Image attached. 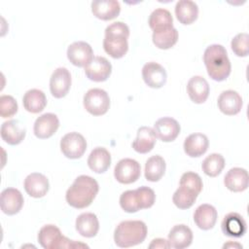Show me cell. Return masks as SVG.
<instances>
[{"label": "cell", "instance_id": "obj_19", "mask_svg": "<svg viewBox=\"0 0 249 249\" xmlns=\"http://www.w3.org/2000/svg\"><path fill=\"white\" fill-rule=\"evenodd\" d=\"M23 187L25 192L30 196L39 198L47 195L50 184L48 178L44 174L33 172L26 176V178L24 179Z\"/></svg>", "mask_w": 249, "mask_h": 249}, {"label": "cell", "instance_id": "obj_23", "mask_svg": "<svg viewBox=\"0 0 249 249\" xmlns=\"http://www.w3.org/2000/svg\"><path fill=\"white\" fill-rule=\"evenodd\" d=\"M209 140L203 133L190 134L184 141V151L191 158H198L202 156L208 149Z\"/></svg>", "mask_w": 249, "mask_h": 249}, {"label": "cell", "instance_id": "obj_30", "mask_svg": "<svg viewBox=\"0 0 249 249\" xmlns=\"http://www.w3.org/2000/svg\"><path fill=\"white\" fill-rule=\"evenodd\" d=\"M175 16L182 24H192L197 18L198 7L194 1L180 0L175 6Z\"/></svg>", "mask_w": 249, "mask_h": 249}, {"label": "cell", "instance_id": "obj_17", "mask_svg": "<svg viewBox=\"0 0 249 249\" xmlns=\"http://www.w3.org/2000/svg\"><path fill=\"white\" fill-rule=\"evenodd\" d=\"M222 231L225 235L231 237H241L247 231V225L243 217L236 213L231 212L227 214L221 224Z\"/></svg>", "mask_w": 249, "mask_h": 249}, {"label": "cell", "instance_id": "obj_20", "mask_svg": "<svg viewBox=\"0 0 249 249\" xmlns=\"http://www.w3.org/2000/svg\"><path fill=\"white\" fill-rule=\"evenodd\" d=\"M209 85L207 81L201 76L192 77L187 84V92L190 99L196 103L201 104L206 101L209 95Z\"/></svg>", "mask_w": 249, "mask_h": 249}, {"label": "cell", "instance_id": "obj_27", "mask_svg": "<svg viewBox=\"0 0 249 249\" xmlns=\"http://www.w3.org/2000/svg\"><path fill=\"white\" fill-rule=\"evenodd\" d=\"M157 136L155 131L150 126H141L137 130V136L132 142L134 151L140 154H147L151 152L156 144Z\"/></svg>", "mask_w": 249, "mask_h": 249}, {"label": "cell", "instance_id": "obj_40", "mask_svg": "<svg viewBox=\"0 0 249 249\" xmlns=\"http://www.w3.org/2000/svg\"><path fill=\"white\" fill-rule=\"evenodd\" d=\"M149 248H170V244L168 240H165L163 238H156L152 240Z\"/></svg>", "mask_w": 249, "mask_h": 249}, {"label": "cell", "instance_id": "obj_35", "mask_svg": "<svg viewBox=\"0 0 249 249\" xmlns=\"http://www.w3.org/2000/svg\"><path fill=\"white\" fill-rule=\"evenodd\" d=\"M225 167V159L221 154L213 153L207 156L202 161V171L209 177L218 176Z\"/></svg>", "mask_w": 249, "mask_h": 249}, {"label": "cell", "instance_id": "obj_32", "mask_svg": "<svg viewBox=\"0 0 249 249\" xmlns=\"http://www.w3.org/2000/svg\"><path fill=\"white\" fill-rule=\"evenodd\" d=\"M165 161L159 155L152 156L145 163V178L150 182H158L165 172Z\"/></svg>", "mask_w": 249, "mask_h": 249}, {"label": "cell", "instance_id": "obj_12", "mask_svg": "<svg viewBox=\"0 0 249 249\" xmlns=\"http://www.w3.org/2000/svg\"><path fill=\"white\" fill-rule=\"evenodd\" d=\"M154 131L156 136L162 142H171L177 138L181 127L179 123L170 117L159 119L154 124Z\"/></svg>", "mask_w": 249, "mask_h": 249}, {"label": "cell", "instance_id": "obj_14", "mask_svg": "<svg viewBox=\"0 0 249 249\" xmlns=\"http://www.w3.org/2000/svg\"><path fill=\"white\" fill-rule=\"evenodd\" d=\"M142 78L148 87L160 89L166 83L167 75L165 69L160 64L151 61L143 66Z\"/></svg>", "mask_w": 249, "mask_h": 249}, {"label": "cell", "instance_id": "obj_34", "mask_svg": "<svg viewBox=\"0 0 249 249\" xmlns=\"http://www.w3.org/2000/svg\"><path fill=\"white\" fill-rule=\"evenodd\" d=\"M152 39L153 43L157 48L161 50H167L172 48L177 43L178 31L174 27L164 30L153 31Z\"/></svg>", "mask_w": 249, "mask_h": 249}, {"label": "cell", "instance_id": "obj_33", "mask_svg": "<svg viewBox=\"0 0 249 249\" xmlns=\"http://www.w3.org/2000/svg\"><path fill=\"white\" fill-rule=\"evenodd\" d=\"M148 23L153 31L164 30L173 27V18L168 10L159 8L152 12Z\"/></svg>", "mask_w": 249, "mask_h": 249}, {"label": "cell", "instance_id": "obj_8", "mask_svg": "<svg viewBox=\"0 0 249 249\" xmlns=\"http://www.w3.org/2000/svg\"><path fill=\"white\" fill-rule=\"evenodd\" d=\"M60 150L68 159H79L87 150L85 137L78 132H69L60 140Z\"/></svg>", "mask_w": 249, "mask_h": 249}, {"label": "cell", "instance_id": "obj_11", "mask_svg": "<svg viewBox=\"0 0 249 249\" xmlns=\"http://www.w3.org/2000/svg\"><path fill=\"white\" fill-rule=\"evenodd\" d=\"M71 87V74L65 67L56 68L50 79V90L53 97H64Z\"/></svg>", "mask_w": 249, "mask_h": 249}, {"label": "cell", "instance_id": "obj_5", "mask_svg": "<svg viewBox=\"0 0 249 249\" xmlns=\"http://www.w3.org/2000/svg\"><path fill=\"white\" fill-rule=\"evenodd\" d=\"M155 201V192L147 186L125 191L120 196V205L127 213H135L140 209L150 208L154 205Z\"/></svg>", "mask_w": 249, "mask_h": 249}, {"label": "cell", "instance_id": "obj_7", "mask_svg": "<svg viewBox=\"0 0 249 249\" xmlns=\"http://www.w3.org/2000/svg\"><path fill=\"white\" fill-rule=\"evenodd\" d=\"M84 107L93 116H101L107 113L110 107V97L101 89H90L84 95Z\"/></svg>", "mask_w": 249, "mask_h": 249}, {"label": "cell", "instance_id": "obj_37", "mask_svg": "<svg viewBox=\"0 0 249 249\" xmlns=\"http://www.w3.org/2000/svg\"><path fill=\"white\" fill-rule=\"evenodd\" d=\"M180 186L189 188L192 191H194L195 193H196L197 195H199V193L202 190L203 184H202V180H201L200 176L197 173L192 172V171H187L181 176Z\"/></svg>", "mask_w": 249, "mask_h": 249}, {"label": "cell", "instance_id": "obj_31", "mask_svg": "<svg viewBox=\"0 0 249 249\" xmlns=\"http://www.w3.org/2000/svg\"><path fill=\"white\" fill-rule=\"evenodd\" d=\"M22 103L26 111L33 114H37L42 112L46 107L47 97L41 89H32L24 93Z\"/></svg>", "mask_w": 249, "mask_h": 249}, {"label": "cell", "instance_id": "obj_22", "mask_svg": "<svg viewBox=\"0 0 249 249\" xmlns=\"http://www.w3.org/2000/svg\"><path fill=\"white\" fill-rule=\"evenodd\" d=\"M91 12L99 19L110 20L119 16L121 6L116 0H95L91 2Z\"/></svg>", "mask_w": 249, "mask_h": 249}, {"label": "cell", "instance_id": "obj_16", "mask_svg": "<svg viewBox=\"0 0 249 249\" xmlns=\"http://www.w3.org/2000/svg\"><path fill=\"white\" fill-rule=\"evenodd\" d=\"M112 72L110 61L104 56H95L92 61L85 67L86 76L93 82L106 81Z\"/></svg>", "mask_w": 249, "mask_h": 249}, {"label": "cell", "instance_id": "obj_9", "mask_svg": "<svg viewBox=\"0 0 249 249\" xmlns=\"http://www.w3.org/2000/svg\"><path fill=\"white\" fill-rule=\"evenodd\" d=\"M141 167L138 161L133 159H122L118 161L114 169L116 180L122 184H131L138 180Z\"/></svg>", "mask_w": 249, "mask_h": 249}, {"label": "cell", "instance_id": "obj_41", "mask_svg": "<svg viewBox=\"0 0 249 249\" xmlns=\"http://www.w3.org/2000/svg\"><path fill=\"white\" fill-rule=\"evenodd\" d=\"M230 247H236V248H242V245L238 244V243H232L231 241L224 244L223 248H230Z\"/></svg>", "mask_w": 249, "mask_h": 249}, {"label": "cell", "instance_id": "obj_24", "mask_svg": "<svg viewBox=\"0 0 249 249\" xmlns=\"http://www.w3.org/2000/svg\"><path fill=\"white\" fill-rule=\"evenodd\" d=\"M217 218L218 213L216 208L207 203L199 205L194 213V221L196 225L203 231L212 229L217 222Z\"/></svg>", "mask_w": 249, "mask_h": 249}, {"label": "cell", "instance_id": "obj_28", "mask_svg": "<svg viewBox=\"0 0 249 249\" xmlns=\"http://www.w3.org/2000/svg\"><path fill=\"white\" fill-rule=\"evenodd\" d=\"M76 230L84 237H93L99 230L97 216L93 213H82L76 219Z\"/></svg>", "mask_w": 249, "mask_h": 249}, {"label": "cell", "instance_id": "obj_36", "mask_svg": "<svg viewBox=\"0 0 249 249\" xmlns=\"http://www.w3.org/2000/svg\"><path fill=\"white\" fill-rule=\"evenodd\" d=\"M197 194L189 188L180 186L173 194V203L180 209H188L195 203Z\"/></svg>", "mask_w": 249, "mask_h": 249}, {"label": "cell", "instance_id": "obj_15", "mask_svg": "<svg viewBox=\"0 0 249 249\" xmlns=\"http://www.w3.org/2000/svg\"><path fill=\"white\" fill-rule=\"evenodd\" d=\"M59 126V120L55 114L45 113L38 117L34 123L33 131L36 137L46 139L53 136Z\"/></svg>", "mask_w": 249, "mask_h": 249}, {"label": "cell", "instance_id": "obj_13", "mask_svg": "<svg viewBox=\"0 0 249 249\" xmlns=\"http://www.w3.org/2000/svg\"><path fill=\"white\" fill-rule=\"evenodd\" d=\"M23 196L21 193L15 188H7L2 191L0 198V206L3 213L7 215H15L20 211L23 206Z\"/></svg>", "mask_w": 249, "mask_h": 249}, {"label": "cell", "instance_id": "obj_10", "mask_svg": "<svg viewBox=\"0 0 249 249\" xmlns=\"http://www.w3.org/2000/svg\"><path fill=\"white\" fill-rule=\"evenodd\" d=\"M67 57L73 65L78 67L88 66L94 58L92 48L84 41L72 43L67 49Z\"/></svg>", "mask_w": 249, "mask_h": 249}, {"label": "cell", "instance_id": "obj_4", "mask_svg": "<svg viewBox=\"0 0 249 249\" xmlns=\"http://www.w3.org/2000/svg\"><path fill=\"white\" fill-rule=\"evenodd\" d=\"M147 226L142 221H123L115 229L114 241L119 247L128 248L142 243L147 236Z\"/></svg>", "mask_w": 249, "mask_h": 249}, {"label": "cell", "instance_id": "obj_25", "mask_svg": "<svg viewBox=\"0 0 249 249\" xmlns=\"http://www.w3.org/2000/svg\"><path fill=\"white\" fill-rule=\"evenodd\" d=\"M193 241L192 230L183 224L174 226L168 233V242L170 247L175 249H183L189 247Z\"/></svg>", "mask_w": 249, "mask_h": 249}, {"label": "cell", "instance_id": "obj_38", "mask_svg": "<svg viewBox=\"0 0 249 249\" xmlns=\"http://www.w3.org/2000/svg\"><path fill=\"white\" fill-rule=\"evenodd\" d=\"M248 41H249V35L245 32L239 33L236 36H234L231 43L232 52L237 56H242V57L247 56L249 53Z\"/></svg>", "mask_w": 249, "mask_h": 249}, {"label": "cell", "instance_id": "obj_18", "mask_svg": "<svg viewBox=\"0 0 249 249\" xmlns=\"http://www.w3.org/2000/svg\"><path fill=\"white\" fill-rule=\"evenodd\" d=\"M217 104L222 113L228 116H233L240 112L243 102L242 97L237 91L228 89L219 95Z\"/></svg>", "mask_w": 249, "mask_h": 249}, {"label": "cell", "instance_id": "obj_3", "mask_svg": "<svg viewBox=\"0 0 249 249\" xmlns=\"http://www.w3.org/2000/svg\"><path fill=\"white\" fill-rule=\"evenodd\" d=\"M128 37L129 28L124 22L116 21L108 25L103 40L104 51L113 58L123 57L128 50Z\"/></svg>", "mask_w": 249, "mask_h": 249}, {"label": "cell", "instance_id": "obj_29", "mask_svg": "<svg viewBox=\"0 0 249 249\" xmlns=\"http://www.w3.org/2000/svg\"><path fill=\"white\" fill-rule=\"evenodd\" d=\"M110 164L111 155L108 150L103 147L94 148L88 158L89 167L96 173L105 172L109 168Z\"/></svg>", "mask_w": 249, "mask_h": 249}, {"label": "cell", "instance_id": "obj_26", "mask_svg": "<svg viewBox=\"0 0 249 249\" xmlns=\"http://www.w3.org/2000/svg\"><path fill=\"white\" fill-rule=\"evenodd\" d=\"M25 128L16 120L4 122L1 125V137L9 145H18L25 137Z\"/></svg>", "mask_w": 249, "mask_h": 249}, {"label": "cell", "instance_id": "obj_21", "mask_svg": "<svg viewBox=\"0 0 249 249\" xmlns=\"http://www.w3.org/2000/svg\"><path fill=\"white\" fill-rule=\"evenodd\" d=\"M249 176L246 169L241 167L231 168L224 178L225 186L231 192H243L248 188Z\"/></svg>", "mask_w": 249, "mask_h": 249}, {"label": "cell", "instance_id": "obj_1", "mask_svg": "<svg viewBox=\"0 0 249 249\" xmlns=\"http://www.w3.org/2000/svg\"><path fill=\"white\" fill-rule=\"evenodd\" d=\"M98 191L99 186L95 179L88 175H80L66 191L65 198L70 206L82 209L91 204Z\"/></svg>", "mask_w": 249, "mask_h": 249}, {"label": "cell", "instance_id": "obj_39", "mask_svg": "<svg viewBox=\"0 0 249 249\" xmlns=\"http://www.w3.org/2000/svg\"><path fill=\"white\" fill-rule=\"evenodd\" d=\"M18 112V103L11 95H1L0 97V115L2 118H10Z\"/></svg>", "mask_w": 249, "mask_h": 249}, {"label": "cell", "instance_id": "obj_2", "mask_svg": "<svg viewBox=\"0 0 249 249\" xmlns=\"http://www.w3.org/2000/svg\"><path fill=\"white\" fill-rule=\"evenodd\" d=\"M203 61L212 80L222 82L230 76L231 65L227 51L222 45L213 44L208 46L203 53Z\"/></svg>", "mask_w": 249, "mask_h": 249}, {"label": "cell", "instance_id": "obj_6", "mask_svg": "<svg viewBox=\"0 0 249 249\" xmlns=\"http://www.w3.org/2000/svg\"><path fill=\"white\" fill-rule=\"evenodd\" d=\"M38 241L45 249L88 247L87 244L70 240L64 236L60 230L54 225H46L41 228L38 233Z\"/></svg>", "mask_w": 249, "mask_h": 249}]
</instances>
